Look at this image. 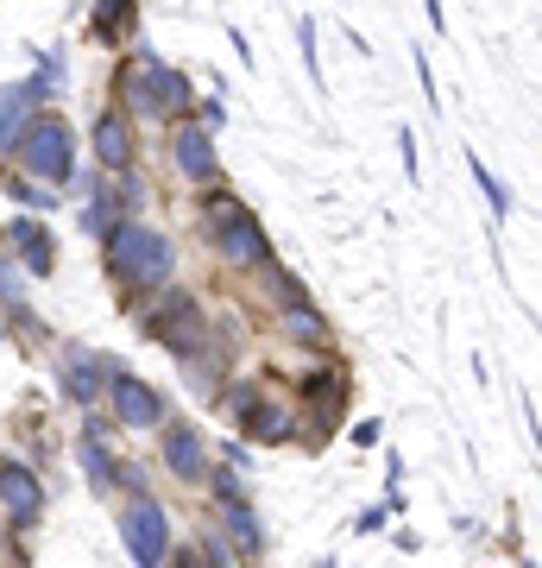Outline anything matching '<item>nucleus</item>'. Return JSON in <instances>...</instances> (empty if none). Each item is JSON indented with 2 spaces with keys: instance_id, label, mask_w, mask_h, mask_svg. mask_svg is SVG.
Wrapping results in <instances>:
<instances>
[{
  "instance_id": "nucleus-7",
  "label": "nucleus",
  "mask_w": 542,
  "mask_h": 568,
  "mask_svg": "<svg viewBox=\"0 0 542 568\" xmlns=\"http://www.w3.org/2000/svg\"><path fill=\"white\" fill-rule=\"evenodd\" d=\"M158 70H164V58L158 51H145V44H133L121 58V70H114V95H121V114L126 121H152L158 126V108H152V89H158Z\"/></svg>"
},
{
  "instance_id": "nucleus-29",
  "label": "nucleus",
  "mask_w": 542,
  "mask_h": 568,
  "mask_svg": "<svg viewBox=\"0 0 542 568\" xmlns=\"http://www.w3.org/2000/svg\"><path fill=\"white\" fill-rule=\"evenodd\" d=\"M196 126H202V133H222V126H227L222 95H196Z\"/></svg>"
},
{
  "instance_id": "nucleus-27",
  "label": "nucleus",
  "mask_w": 542,
  "mask_h": 568,
  "mask_svg": "<svg viewBox=\"0 0 542 568\" xmlns=\"http://www.w3.org/2000/svg\"><path fill=\"white\" fill-rule=\"evenodd\" d=\"M7 196H13L20 209H58L63 203V196H51V190H44V183H32V178H7Z\"/></svg>"
},
{
  "instance_id": "nucleus-4",
  "label": "nucleus",
  "mask_w": 542,
  "mask_h": 568,
  "mask_svg": "<svg viewBox=\"0 0 542 568\" xmlns=\"http://www.w3.org/2000/svg\"><path fill=\"white\" fill-rule=\"evenodd\" d=\"M114 525H121V544H126L133 562L164 568V556H171V511H164V499H152V493H126L121 511H114Z\"/></svg>"
},
{
  "instance_id": "nucleus-14",
  "label": "nucleus",
  "mask_w": 542,
  "mask_h": 568,
  "mask_svg": "<svg viewBox=\"0 0 542 568\" xmlns=\"http://www.w3.org/2000/svg\"><path fill=\"white\" fill-rule=\"evenodd\" d=\"M7 260H20L32 278H51V272H58V241H51V227L32 222V215H13V222H7Z\"/></svg>"
},
{
  "instance_id": "nucleus-22",
  "label": "nucleus",
  "mask_w": 542,
  "mask_h": 568,
  "mask_svg": "<svg viewBox=\"0 0 542 568\" xmlns=\"http://www.w3.org/2000/svg\"><path fill=\"white\" fill-rule=\"evenodd\" d=\"M76 462H82V474H89V487L101 493V499H114V455H108V448L101 443H76Z\"/></svg>"
},
{
  "instance_id": "nucleus-37",
  "label": "nucleus",
  "mask_w": 542,
  "mask_h": 568,
  "mask_svg": "<svg viewBox=\"0 0 542 568\" xmlns=\"http://www.w3.org/2000/svg\"><path fill=\"white\" fill-rule=\"evenodd\" d=\"M0 342H7V328H0Z\"/></svg>"
},
{
  "instance_id": "nucleus-24",
  "label": "nucleus",
  "mask_w": 542,
  "mask_h": 568,
  "mask_svg": "<svg viewBox=\"0 0 542 568\" xmlns=\"http://www.w3.org/2000/svg\"><path fill=\"white\" fill-rule=\"evenodd\" d=\"M202 487L215 493V511H222V506H253V499H246L241 467H208V480H202Z\"/></svg>"
},
{
  "instance_id": "nucleus-1",
  "label": "nucleus",
  "mask_w": 542,
  "mask_h": 568,
  "mask_svg": "<svg viewBox=\"0 0 542 568\" xmlns=\"http://www.w3.org/2000/svg\"><path fill=\"white\" fill-rule=\"evenodd\" d=\"M101 272L126 291V304H140V297H152V291L171 284V272H177V241L164 227L133 215V222H121L101 241Z\"/></svg>"
},
{
  "instance_id": "nucleus-23",
  "label": "nucleus",
  "mask_w": 542,
  "mask_h": 568,
  "mask_svg": "<svg viewBox=\"0 0 542 568\" xmlns=\"http://www.w3.org/2000/svg\"><path fill=\"white\" fill-rule=\"evenodd\" d=\"M259 284L272 291V304H278V310H290V304H309V291H303V278H297V272H284L278 260H272V265H259Z\"/></svg>"
},
{
  "instance_id": "nucleus-2",
  "label": "nucleus",
  "mask_w": 542,
  "mask_h": 568,
  "mask_svg": "<svg viewBox=\"0 0 542 568\" xmlns=\"http://www.w3.org/2000/svg\"><path fill=\"white\" fill-rule=\"evenodd\" d=\"M140 335L164 354H202V347H215V323H208V310H202L196 291H177V284H164V297L152 310H140Z\"/></svg>"
},
{
  "instance_id": "nucleus-9",
  "label": "nucleus",
  "mask_w": 542,
  "mask_h": 568,
  "mask_svg": "<svg viewBox=\"0 0 542 568\" xmlns=\"http://www.w3.org/2000/svg\"><path fill=\"white\" fill-rule=\"evenodd\" d=\"M158 462L171 480H183V487H202L208 480V443H202V429L196 424H183V417H164L158 424Z\"/></svg>"
},
{
  "instance_id": "nucleus-15",
  "label": "nucleus",
  "mask_w": 542,
  "mask_h": 568,
  "mask_svg": "<svg viewBox=\"0 0 542 568\" xmlns=\"http://www.w3.org/2000/svg\"><path fill=\"white\" fill-rule=\"evenodd\" d=\"M89 145H95V164L108 178L133 171V121H126L121 108H101L95 126H89Z\"/></svg>"
},
{
  "instance_id": "nucleus-33",
  "label": "nucleus",
  "mask_w": 542,
  "mask_h": 568,
  "mask_svg": "<svg viewBox=\"0 0 542 568\" xmlns=\"http://www.w3.org/2000/svg\"><path fill=\"white\" fill-rule=\"evenodd\" d=\"M398 145H403V171H410V183H417V133L403 126V133H398Z\"/></svg>"
},
{
  "instance_id": "nucleus-28",
  "label": "nucleus",
  "mask_w": 542,
  "mask_h": 568,
  "mask_svg": "<svg viewBox=\"0 0 542 568\" xmlns=\"http://www.w3.org/2000/svg\"><path fill=\"white\" fill-rule=\"evenodd\" d=\"M297 39H303V63H309V82H316V95H321V51H316V20H309V13L297 20Z\"/></svg>"
},
{
  "instance_id": "nucleus-8",
  "label": "nucleus",
  "mask_w": 542,
  "mask_h": 568,
  "mask_svg": "<svg viewBox=\"0 0 542 568\" xmlns=\"http://www.w3.org/2000/svg\"><path fill=\"white\" fill-rule=\"evenodd\" d=\"M347 392H354V379H347V366L335 361V354H321V361L297 379V398H303V410L316 417V429H335V424H341Z\"/></svg>"
},
{
  "instance_id": "nucleus-18",
  "label": "nucleus",
  "mask_w": 542,
  "mask_h": 568,
  "mask_svg": "<svg viewBox=\"0 0 542 568\" xmlns=\"http://www.w3.org/2000/svg\"><path fill=\"white\" fill-rule=\"evenodd\" d=\"M133 32H140V0H95V13H89V39L95 44H126L133 51Z\"/></svg>"
},
{
  "instance_id": "nucleus-3",
  "label": "nucleus",
  "mask_w": 542,
  "mask_h": 568,
  "mask_svg": "<svg viewBox=\"0 0 542 568\" xmlns=\"http://www.w3.org/2000/svg\"><path fill=\"white\" fill-rule=\"evenodd\" d=\"M13 159H20V178L44 183V190H63V183H76V133H70L63 114H32Z\"/></svg>"
},
{
  "instance_id": "nucleus-10",
  "label": "nucleus",
  "mask_w": 542,
  "mask_h": 568,
  "mask_svg": "<svg viewBox=\"0 0 542 568\" xmlns=\"http://www.w3.org/2000/svg\"><path fill=\"white\" fill-rule=\"evenodd\" d=\"M58 386L76 410H101V392H108V354H89L82 342H63L58 354Z\"/></svg>"
},
{
  "instance_id": "nucleus-35",
  "label": "nucleus",
  "mask_w": 542,
  "mask_h": 568,
  "mask_svg": "<svg viewBox=\"0 0 542 568\" xmlns=\"http://www.w3.org/2000/svg\"><path fill=\"white\" fill-rule=\"evenodd\" d=\"M222 467H253V455H246V443H227V462Z\"/></svg>"
},
{
  "instance_id": "nucleus-17",
  "label": "nucleus",
  "mask_w": 542,
  "mask_h": 568,
  "mask_svg": "<svg viewBox=\"0 0 542 568\" xmlns=\"http://www.w3.org/2000/svg\"><path fill=\"white\" fill-rule=\"evenodd\" d=\"M32 114H44V108L32 102V89H25V82H0V164H13Z\"/></svg>"
},
{
  "instance_id": "nucleus-25",
  "label": "nucleus",
  "mask_w": 542,
  "mask_h": 568,
  "mask_svg": "<svg viewBox=\"0 0 542 568\" xmlns=\"http://www.w3.org/2000/svg\"><path fill=\"white\" fill-rule=\"evenodd\" d=\"M25 89H32V102H58L63 89H70V70H63V58H39V77L25 82Z\"/></svg>"
},
{
  "instance_id": "nucleus-13",
  "label": "nucleus",
  "mask_w": 542,
  "mask_h": 568,
  "mask_svg": "<svg viewBox=\"0 0 542 568\" xmlns=\"http://www.w3.org/2000/svg\"><path fill=\"white\" fill-rule=\"evenodd\" d=\"M0 518L13 530H32L44 518V487L25 462H0Z\"/></svg>"
},
{
  "instance_id": "nucleus-36",
  "label": "nucleus",
  "mask_w": 542,
  "mask_h": 568,
  "mask_svg": "<svg viewBox=\"0 0 542 568\" xmlns=\"http://www.w3.org/2000/svg\"><path fill=\"white\" fill-rule=\"evenodd\" d=\"M422 7H429V20L442 26V0H422Z\"/></svg>"
},
{
  "instance_id": "nucleus-32",
  "label": "nucleus",
  "mask_w": 542,
  "mask_h": 568,
  "mask_svg": "<svg viewBox=\"0 0 542 568\" xmlns=\"http://www.w3.org/2000/svg\"><path fill=\"white\" fill-rule=\"evenodd\" d=\"M385 518H391V511H385V506H366V511H360V518H354V530H360V537H366V530H379V525H385Z\"/></svg>"
},
{
  "instance_id": "nucleus-30",
  "label": "nucleus",
  "mask_w": 542,
  "mask_h": 568,
  "mask_svg": "<svg viewBox=\"0 0 542 568\" xmlns=\"http://www.w3.org/2000/svg\"><path fill=\"white\" fill-rule=\"evenodd\" d=\"M0 304H20V265L0 253Z\"/></svg>"
},
{
  "instance_id": "nucleus-20",
  "label": "nucleus",
  "mask_w": 542,
  "mask_h": 568,
  "mask_svg": "<svg viewBox=\"0 0 542 568\" xmlns=\"http://www.w3.org/2000/svg\"><path fill=\"white\" fill-rule=\"evenodd\" d=\"M121 222H133V209H126V196L114 190V183H101V190H95V203L82 209V227H89L95 241H108V234H114Z\"/></svg>"
},
{
  "instance_id": "nucleus-26",
  "label": "nucleus",
  "mask_w": 542,
  "mask_h": 568,
  "mask_svg": "<svg viewBox=\"0 0 542 568\" xmlns=\"http://www.w3.org/2000/svg\"><path fill=\"white\" fill-rule=\"evenodd\" d=\"M467 171L480 178V190H485V203H492V215H499V222H504V215H511V190H504V183L492 178V171H485V164L473 159V152H467Z\"/></svg>"
},
{
  "instance_id": "nucleus-12",
  "label": "nucleus",
  "mask_w": 542,
  "mask_h": 568,
  "mask_svg": "<svg viewBox=\"0 0 542 568\" xmlns=\"http://www.w3.org/2000/svg\"><path fill=\"white\" fill-rule=\"evenodd\" d=\"M234 424H241V436L246 443H265V448H278V443H297L303 436V417H297V405H290V398H253V405L241 410V417H234Z\"/></svg>"
},
{
  "instance_id": "nucleus-19",
  "label": "nucleus",
  "mask_w": 542,
  "mask_h": 568,
  "mask_svg": "<svg viewBox=\"0 0 542 568\" xmlns=\"http://www.w3.org/2000/svg\"><path fill=\"white\" fill-rule=\"evenodd\" d=\"M278 323H284V335L297 347H309V354H335V335H328V316H321L316 304H290V310H278Z\"/></svg>"
},
{
  "instance_id": "nucleus-16",
  "label": "nucleus",
  "mask_w": 542,
  "mask_h": 568,
  "mask_svg": "<svg viewBox=\"0 0 542 568\" xmlns=\"http://www.w3.org/2000/svg\"><path fill=\"white\" fill-rule=\"evenodd\" d=\"M215 537L234 549V562H241V568L265 562V525L253 518V506H222V511H215Z\"/></svg>"
},
{
  "instance_id": "nucleus-31",
  "label": "nucleus",
  "mask_w": 542,
  "mask_h": 568,
  "mask_svg": "<svg viewBox=\"0 0 542 568\" xmlns=\"http://www.w3.org/2000/svg\"><path fill=\"white\" fill-rule=\"evenodd\" d=\"M164 568H208L196 556V544H171V556H164Z\"/></svg>"
},
{
  "instance_id": "nucleus-6",
  "label": "nucleus",
  "mask_w": 542,
  "mask_h": 568,
  "mask_svg": "<svg viewBox=\"0 0 542 568\" xmlns=\"http://www.w3.org/2000/svg\"><path fill=\"white\" fill-rule=\"evenodd\" d=\"M208 253H215L227 272H259V265L278 260V253H272V234H265V222L253 209H241V215H227V222L208 227Z\"/></svg>"
},
{
  "instance_id": "nucleus-11",
  "label": "nucleus",
  "mask_w": 542,
  "mask_h": 568,
  "mask_svg": "<svg viewBox=\"0 0 542 568\" xmlns=\"http://www.w3.org/2000/svg\"><path fill=\"white\" fill-rule=\"evenodd\" d=\"M171 140V164H177L190 183H222V152H215V133H202L196 121H177L164 126Z\"/></svg>"
},
{
  "instance_id": "nucleus-21",
  "label": "nucleus",
  "mask_w": 542,
  "mask_h": 568,
  "mask_svg": "<svg viewBox=\"0 0 542 568\" xmlns=\"http://www.w3.org/2000/svg\"><path fill=\"white\" fill-rule=\"evenodd\" d=\"M183 379H190V386H196L202 398H208V405H215V392L227 386V361H222V342H215V347H202V354H190V361H183Z\"/></svg>"
},
{
  "instance_id": "nucleus-34",
  "label": "nucleus",
  "mask_w": 542,
  "mask_h": 568,
  "mask_svg": "<svg viewBox=\"0 0 542 568\" xmlns=\"http://www.w3.org/2000/svg\"><path fill=\"white\" fill-rule=\"evenodd\" d=\"M354 443L372 448V443H379V424H372V417H366V424H354Z\"/></svg>"
},
{
  "instance_id": "nucleus-5",
  "label": "nucleus",
  "mask_w": 542,
  "mask_h": 568,
  "mask_svg": "<svg viewBox=\"0 0 542 568\" xmlns=\"http://www.w3.org/2000/svg\"><path fill=\"white\" fill-rule=\"evenodd\" d=\"M101 405H114V429H158L171 417L164 405V392L152 379H140L126 361H108V392H101Z\"/></svg>"
}]
</instances>
